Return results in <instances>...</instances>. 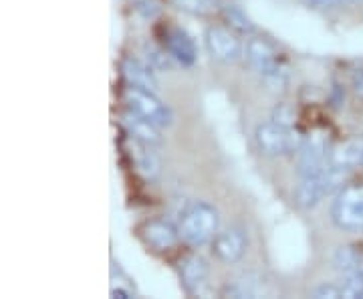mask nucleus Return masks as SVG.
Here are the masks:
<instances>
[{
  "label": "nucleus",
  "instance_id": "obj_1",
  "mask_svg": "<svg viewBox=\"0 0 363 299\" xmlns=\"http://www.w3.org/2000/svg\"><path fill=\"white\" fill-rule=\"evenodd\" d=\"M218 212L208 202H196L184 210L180 221V237L190 247H202L218 234Z\"/></svg>",
  "mask_w": 363,
  "mask_h": 299
},
{
  "label": "nucleus",
  "instance_id": "obj_2",
  "mask_svg": "<svg viewBox=\"0 0 363 299\" xmlns=\"http://www.w3.org/2000/svg\"><path fill=\"white\" fill-rule=\"evenodd\" d=\"M255 140L264 156L279 158L298 154L305 143V136L295 126H283L272 119L267 124H260L255 134Z\"/></svg>",
  "mask_w": 363,
  "mask_h": 299
},
{
  "label": "nucleus",
  "instance_id": "obj_3",
  "mask_svg": "<svg viewBox=\"0 0 363 299\" xmlns=\"http://www.w3.org/2000/svg\"><path fill=\"white\" fill-rule=\"evenodd\" d=\"M350 168H339L329 164L323 172L305 176L295 190V200L301 208L317 207L327 195H333L335 190L343 188Z\"/></svg>",
  "mask_w": 363,
  "mask_h": 299
},
{
  "label": "nucleus",
  "instance_id": "obj_4",
  "mask_svg": "<svg viewBox=\"0 0 363 299\" xmlns=\"http://www.w3.org/2000/svg\"><path fill=\"white\" fill-rule=\"evenodd\" d=\"M331 219L343 231L363 233V184H350L339 190L331 207Z\"/></svg>",
  "mask_w": 363,
  "mask_h": 299
},
{
  "label": "nucleus",
  "instance_id": "obj_5",
  "mask_svg": "<svg viewBox=\"0 0 363 299\" xmlns=\"http://www.w3.org/2000/svg\"><path fill=\"white\" fill-rule=\"evenodd\" d=\"M125 102L130 105L131 112L150 119L152 124H156L157 128H168L172 124L169 107L166 104H162L152 89H145V87H140V85H130L125 89Z\"/></svg>",
  "mask_w": 363,
  "mask_h": 299
},
{
  "label": "nucleus",
  "instance_id": "obj_6",
  "mask_svg": "<svg viewBox=\"0 0 363 299\" xmlns=\"http://www.w3.org/2000/svg\"><path fill=\"white\" fill-rule=\"evenodd\" d=\"M247 57L250 65L257 69L260 77L269 85H283L285 83V69L279 61V55L264 39H250L247 45Z\"/></svg>",
  "mask_w": 363,
  "mask_h": 299
},
{
  "label": "nucleus",
  "instance_id": "obj_7",
  "mask_svg": "<svg viewBox=\"0 0 363 299\" xmlns=\"http://www.w3.org/2000/svg\"><path fill=\"white\" fill-rule=\"evenodd\" d=\"M329 146L323 131H315L313 136L305 138V143L298 152V174L301 178L319 174L329 166Z\"/></svg>",
  "mask_w": 363,
  "mask_h": 299
},
{
  "label": "nucleus",
  "instance_id": "obj_8",
  "mask_svg": "<svg viewBox=\"0 0 363 299\" xmlns=\"http://www.w3.org/2000/svg\"><path fill=\"white\" fill-rule=\"evenodd\" d=\"M206 47L214 59L222 63H234L242 55V43L233 33V28L224 26H208Z\"/></svg>",
  "mask_w": 363,
  "mask_h": 299
},
{
  "label": "nucleus",
  "instance_id": "obj_9",
  "mask_svg": "<svg viewBox=\"0 0 363 299\" xmlns=\"http://www.w3.org/2000/svg\"><path fill=\"white\" fill-rule=\"evenodd\" d=\"M164 47L176 59V63L184 67H192L198 59V51L192 37L180 26H168L164 33Z\"/></svg>",
  "mask_w": 363,
  "mask_h": 299
},
{
  "label": "nucleus",
  "instance_id": "obj_10",
  "mask_svg": "<svg viewBox=\"0 0 363 299\" xmlns=\"http://www.w3.org/2000/svg\"><path fill=\"white\" fill-rule=\"evenodd\" d=\"M247 251V237L238 229H228L212 239V253L222 263H236Z\"/></svg>",
  "mask_w": 363,
  "mask_h": 299
},
{
  "label": "nucleus",
  "instance_id": "obj_11",
  "mask_svg": "<svg viewBox=\"0 0 363 299\" xmlns=\"http://www.w3.org/2000/svg\"><path fill=\"white\" fill-rule=\"evenodd\" d=\"M143 239L150 247H154L156 251H169L178 245L180 241V229H176L174 224L166 219H156L143 224L142 229Z\"/></svg>",
  "mask_w": 363,
  "mask_h": 299
},
{
  "label": "nucleus",
  "instance_id": "obj_12",
  "mask_svg": "<svg viewBox=\"0 0 363 299\" xmlns=\"http://www.w3.org/2000/svg\"><path fill=\"white\" fill-rule=\"evenodd\" d=\"M180 279L186 291L202 293L208 281V263L200 255H188L180 263Z\"/></svg>",
  "mask_w": 363,
  "mask_h": 299
},
{
  "label": "nucleus",
  "instance_id": "obj_13",
  "mask_svg": "<svg viewBox=\"0 0 363 299\" xmlns=\"http://www.w3.org/2000/svg\"><path fill=\"white\" fill-rule=\"evenodd\" d=\"M152 148L154 146L131 138V160H133L138 172L142 174L143 178H147V180L156 178L157 172H160V160H157V156L154 154Z\"/></svg>",
  "mask_w": 363,
  "mask_h": 299
},
{
  "label": "nucleus",
  "instance_id": "obj_14",
  "mask_svg": "<svg viewBox=\"0 0 363 299\" xmlns=\"http://www.w3.org/2000/svg\"><path fill=\"white\" fill-rule=\"evenodd\" d=\"M123 121H125V128L130 131L131 138H135V140H140L143 143H150V146H157V143L162 142V136H160V131H157L156 124H152L150 119H145V117L138 116L135 112H128L125 116H123Z\"/></svg>",
  "mask_w": 363,
  "mask_h": 299
},
{
  "label": "nucleus",
  "instance_id": "obj_15",
  "mask_svg": "<svg viewBox=\"0 0 363 299\" xmlns=\"http://www.w3.org/2000/svg\"><path fill=\"white\" fill-rule=\"evenodd\" d=\"M329 164L350 170L357 164H363V140H350L333 148L329 154Z\"/></svg>",
  "mask_w": 363,
  "mask_h": 299
},
{
  "label": "nucleus",
  "instance_id": "obj_16",
  "mask_svg": "<svg viewBox=\"0 0 363 299\" xmlns=\"http://www.w3.org/2000/svg\"><path fill=\"white\" fill-rule=\"evenodd\" d=\"M152 65H145L142 61L133 59V57H128L123 61V75L130 81V85H140V87H145V89H156V79H154V73H152Z\"/></svg>",
  "mask_w": 363,
  "mask_h": 299
},
{
  "label": "nucleus",
  "instance_id": "obj_17",
  "mask_svg": "<svg viewBox=\"0 0 363 299\" xmlns=\"http://www.w3.org/2000/svg\"><path fill=\"white\" fill-rule=\"evenodd\" d=\"M333 263L343 275L353 273V271H363V255L362 251L355 247H339L335 251Z\"/></svg>",
  "mask_w": 363,
  "mask_h": 299
},
{
  "label": "nucleus",
  "instance_id": "obj_18",
  "mask_svg": "<svg viewBox=\"0 0 363 299\" xmlns=\"http://www.w3.org/2000/svg\"><path fill=\"white\" fill-rule=\"evenodd\" d=\"M174 6H178L180 11L190 14H200V16H206L212 14L218 9V2L216 0H169Z\"/></svg>",
  "mask_w": 363,
  "mask_h": 299
},
{
  "label": "nucleus",
  "instance_id": "obj_19",
  "mask_svg": "<svg viewBox=\"0 0 363 299\" xmlns=\"http://www.w3.org/2000/svg\"><path fill=\"white\" fill-rule=\"evenodd\" d=\"M224 21L236 33H252L255 31V26L248 21L247 14L242 13L240 9H236V6H226L224 9Z\"/></svg>",
  "mask_w": 363,
  "mask_h": 299
},
{
  "label": "nucleus",
  "instance_id": "obj_20",
  "mask_svg": "<svg viewBox=\"0 0 363 299\" xmlns=\"http://www.w3.org/2000/svg\"><path fill=\"white\" fill-rule=\"evenodd\" d=\"M343 298H362L363 293V271H353L343 277L341 283Z\"/></svg>",
  "mask_w": 363,
  "mask_h": 299
},
{
  "label": "nucleus",
  "instance_id": "obj_21",
  "mask_svg": "<svg viewBox=\"0 0 363 299\" xmlns=\"http://www.w3.org/2000/svg\"><path fill=\"white\" fill-rule=\"evenodd\" d=\"M147 61H150V65L154 67V69H172L174 67V57L169 55L168 49L164 47V49H154V47H150L147 49Z\"/></svg>",
  "mask_w": 363,
  "mask_h": 299
},
{
  "label": "nucleus",
  "instance_id": "obj_22",
  "mask_svg": "<svg viewBox=\"0 0 363 299\" xmlns=\"http://www.w3.org/2000/svg\"><path fill=\"white\" fill-rule=\"evenodd\" d=\"M272 119L279 121V124H283V126H295V112L289 105H279L274 109V117Z\"/></svg>",
  "mask_w": 363,
  "mask_h": 299
},
{
  "label": "nucleus",
  "instance_id": "obj_23",
  "mask_svg": "<svg viewBox=\"0 0 363 299\" xmlns=\"http://www.w3.org/2000/svg\"><path fill=\"white\" fill-rule=\"evenodd\" d=\"M313 295H315V298H331V299L343 298V293H341V286H333V283H323V286H319L315 291H313Z\"/></svg>",
  "mask_w": 363,
  "mask_h": 299
},
{
  "label": "nucleus",
  "instance_id": "obj_24",
  "mask_svg": "<svg viewBox=\"0 0 363 299\" xmlns=\"http://www.w3.org/2000/svg\"><path fill=\"white\" fill-rule=\"evenodd\" d=\"M135 9L145 16V18H154L160 13L156 0H135Z\"/></svg>",
  "mask_w": 363,
  "mask_h": 299
},
{
  "label": "nucleus",
  "instance_id": "obj_25",
  "mask_svg": "<svg viewBox=\"0 0 363 299\" xmlns=\"http://www.w3.org/2000/svg\"><path fill=\"white\" fill-rule=\"evenodd\" d=\"M353 89H355V93H357L359 97H363V69H359V71L353 75Z\"/></svg>",
  "mask_w": 363,
  "mask_h": 299
},
{
  "label": "nucleus",
  "instance_id": "obj_26",
  "mask_svg": "<svg viewBox=\"0 0 363 299\" xmlns=\"http://www.w3.org/2000/svg\"><path fill=\"white\" fill-rule=\"evenodd\" d=\"M309 6H317V9H329L333 4H337L339 0H305Z\"/></svg>",
  "mask_w": 363,
  "mask_h": 299
},
{
  "label": "nucleus",
  "instance_id": "obj_27",
  "mask_svg": "<svg viewBox=\"0 0 363 299\" xmlns=\"http://www.w3.org/2000/svg\"><path fill=\"white\" fill-rule=\"evenodd\" d=\"M362 298H363V293H362Z\"/></svg>",
  "mask_w": 363,
  "mask_h": 299
}]
</instances>
